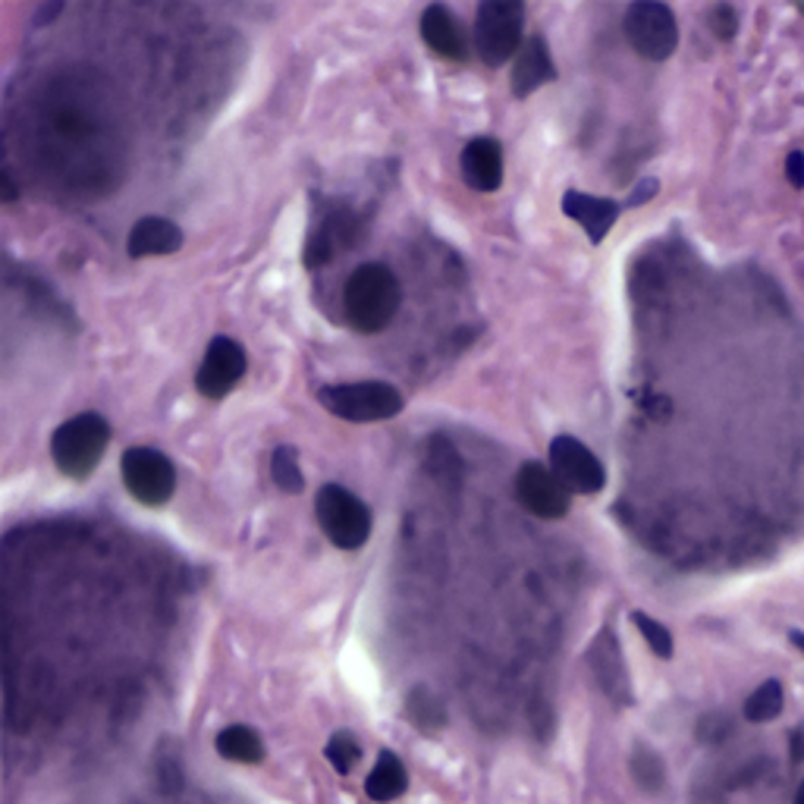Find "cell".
Segmentation results:
<instances>
[{"mask_svg":"<svg viewBox=\"0 0 804 804\" xmlns=\"http://www.w3.org/2000/svg\"><path fill=\"white\" fill-rule=\"evenodd\" d=\"M403 286L387 265H361L343 283V311L358 333H381L396 318Z\"/></svg>","mask_w":804,"mask_h":804,"instance_id":"obj_1","label":"cell"},{"mask_svg":"<svg viewBox=\"0 0 804 804\" xmlns=\"http://www.w3.org/2000/svg\"><path fill=\"white\" fill-rule=\"evenodd\" d=\"M111 444V424L107 418L98 412H82V416L63 421L54 437H51V456L54 465L66 477H89L98 462L104 459V449Z\"/></svg>","mask_w":804,"mask_h":804,"instance_id":"obj_2","label":"cell"},{"mask_svg":"<svg viewBox=\"0 0 804 804\" xmlns=\"http://www.w3.org/2000/svg\"><path fill=\"white\" fill-rule=\"evenodd\" d=\"M525 44V7L519 0H487L475 13V51L481 63L503 66Z\"/></svg>","mask_w":804,"mask_h":804,"instance_id":"obj_3","label":"cell"},{"mask_svg":"<svg viewBox=\"0 0 804 804\" xmlns=\"http://www.w3.org/2000/svg\"><path fill=\"white\" fill-rule=\"evenodd\" d=\"M321 406L330 416L353 421V424H368V421H387L399 416L406 399L403 393L384 384V381H356V384H333L318 393Z\"/></svg>","mask_w":804,"mask_h":804,"instance_id":"obj_4","label":"cell"},{"mask_svg":"<svg viewBox=\"0 0 804 804\" xmlns=\"http://www.w3.org/2000/svg\"><path fill=\"white\" fill-rule=\"evenodd\" d=\"M315 515L324 537L340 550H358L371 537V509L340 484H324L318 490Z\"/></svg>","mask_w":804,"mask_h":804,"instance_id":"obj_5","label":"cell"},{"mask_svg":"<svg viewBox=\"0 0 804 804\" xmlns=\"http://www.w3.org/2000/svg\"><path fill=\"white\" fill-rule=\"evenodd\" d=\"M623 29H626L631 51H635L638 58L654 60V63L673 58V51L679 48V23H676V13H673L666 3H656V0L631 3L626 10Z\"/></svg>","mask_w":804,"mask_h":804,"instance_id":"obj_6","label":"cell"},{"mask_svg":"<svg viewBox=\"0 0 804 804\" xmlns=\"http://www.w3.org/2000/svg\"><path fill=\"white\" fill-rule=\"evenodd\" d=\"M119 475L126 490L145 507H164L177 490V469L161 449L129 447L119 456Z\"/></svg>","mask_w":804,"mask_h":804,"instance_id":"obj_7","label":"cell"},{"mask_svg":"<svg viewBox=\"0 0 804 804\" xmlns=\"http://www.w3.org/2000/svg\"><path fill=\"white\" fill-rule=\"evenodd\" d=\"M550 472L566 487L569 494H597L607 484L603 462L582 441L560 434L550 441Z\"/></svg>","mask_w":804,"mask_h":804,"instance_id":"obj_8","label":"cell"},{"mask_svg":"<svg viewBox=\"0 0 804 804\" xmlns=\"http://www.w3.org/2000/svg\"><path fill=\"white\" fill-rule=\"evenodd\" d=\"M245 368H248V358H245V349L239 346L237 340L214 336L208 343V349H205L202 365H199L195 387H199L202 396H208V399H224L245 378Z\"/></svg>","mask_w":804,"mask_h":804,"instance_id":"obj_9","label":"cell"},{"mask_svg":"<svg viewBox=\"0 0 804 804\" xmlns=\"http://www.w3.org/2000/svg\"><path fill=\"white\" fill-rule=\"evenodd\" d=\"M515 500L525 512H532L544 522L563 519L569 512V490L540 462H525L519 469V475H515Z\"/></svg>","mask_w":804,"mask_h":804,"instance_id":"obj_10","label":"cell"},{"mask_svg":"<svg viewBox=\"0 0 804 804\" xmlns=\"http://www.w3.org/2000/svg\"><path fill=\"white\" fill-rule=\"evenodd\" d=\"M588 663H591V673H595L600 691H603L613 704H620V707L631 704L628 669L626 663H623L620 641H616V635H613L610 628H603V631L595 638V645H591V651H588Z\"/></svg>","mask_w":804,"mask_h":804,"instance_id":"obj_11","label":"cell"},{"mask_svg":"<svg viewBox=\"0 0 804 804\" xmlns=\"http://www.w3.org/2000/svg\"><path fill=\"white\" fill-rule=\"evenodd\" d=\"M421 38L424 44L437 54V58L452 60V63H462L469 60V38L465 29L459 23V16L447 10L444 3H431L424 13H421Z\"/></svg>","mask_w":804,"mask_h":804,"instance_id":"obj_12","label":"cell"},{"mask_svg":"<svg viewBox=\"0 0 804 804\" xmlns=\"http://www.w3.org/2000/svg\"><path fill=\"white\" fill-rule=\"evenodd\" d=\"M553 79H557V63H553L547 41L540 35L525 38L522 51L515 54V63H512V94L528 98Z\"/></svg>","mask_w":804,"mask_h":804,"instance_id":"obj_13","label":"cell"},{"mask_svg":"<svg viewBox=\"0 0 804 804\" xmlns=\"http://www.w3.org/2000/svg\"><path fill=\"white\" fill-rule=\"evenodd\" d=\"M462 177L475 192H497L503 186V149L497 139H472L459 157Z\"/></svg>","mask_w":804,"mask_h":804,"instance_id":"obj_14","label":"cell"},{"mask_svg":"<svg viewBox=\"0 0 804 804\" xmlns=\"http://www.w3.org/2000/svg\"><path fill=\"white\" fill-rule=\"evenodd\" d=\"M563 214L569 220H575L591 242H603L607 233L613 230V224L620 220V205L613 199H597L588 192H566L563 195Z\"/></svg>","mask_w":804,"mask_h":804,"instance_id":"obj_15","label":"cell"},{"mask_svg":"<svg viewBox=\"0 0 804 804\" xmlns=\"http://www.w3.org/2000/svg\"><path fill=\"white\" fill-rule=\"evenodd\" d=\"M182 248V230L167 217H142L126 239L129 258H151V255H174Z\"/></svg>","mask_w":804,"mask_h":804,"instance_id":"obj_16","label":"cell"},{"mask_svg":"<svg viewBox=\"0 0 804 804\" xmlns=\"http://www.w3.org/2000/svg\"><path fill=\"white\" fill-rule=\"evenodd\" d=\"M406 786H409V776H406L403 761H399L393 751H381V757H378L374 770H371L368 779H365V792H368V799L378 804L396 802V799L406 792Z\"/></svg>","mask_w":804,"mask_h":804,"instance_id":"obj_17","label":"cell"},{"mask_svg":"<svg viewBox=\"0 0 804 804\" xmlns=\"http://www.w3.org/2000/svg\"><path fill=\"white\" fill-rule=\"evenodd\" d=\"M214 748L224 761L237 764H261L265 761V742L252 726H227L217 732Z\"/></svg>","mask_w":804,"mask_h":804,"instance_id":"obj_18","label":"cell"},{"mask_svg":"<svg viewBox=\"0 0 804 804\" xmlns=\"http://www.w3.org/2000/svg\"><path fill=\"white\" fill-rule=\"evenodd\" d=\"M406 714L416 723L421 732H441L447 726V711L444 704L434 698V691H427L424 686H418L409 691L406 698Z\"/></svg>","mask_w":804,"mask_h":804,"instance_id":"obj_19","label":"cell"},{"mask_svg":"<svg viewBox=\"0 0 804 804\" xmlns=\"http://www.w3.org/2000/svg\"><path fill=\"white\" fill-rule=\"evenodd\" d=\"M782 686L776 679H767L764 686H757L745 701V719L748 723H770L776 716L782 714Z\"/></svg>","mask_w":804,"mask_h":804,"instance_id":"obj_20","label":"cell"},{"mask_svg":"<svg viewBox=\"0 0 804 804\" xmlns=\"http://www.w3.org/2000/svg\"><path fill=\"white\" fill-rule=\"evenodd\" d=\"M270 477L283 494H298L305 487V477L298 469V456L293 447H277L270 456Z\"/></svg>","mask_w":804,"mask_h":804,"instance_id":"obj_21","label":"cell"},{"mask_svg":"<svg viewBox=\"0 0 804 804\" xmlns=\"http://www.w3.org/2000/svg\"><path fill=\"white\" fill-rule=\"evenodd\" d=\"M628 767H631V776H635V782H638L641 789H648V792H660V789H663L666 770H663V761L656 757V751L635 748Z\"/></svg>","mask_w":804,"mask_h":804,"instance_id":"obj_22","label":"cell"},{"mask_svg":"<svg viewBox=\"0 0 804 804\" xmlns=\"http://www.w3.org/2000/svg\"><path fill=\"white\" fill-rule=\"evenodd\" d=\"M631 623L638 626V631H641L645 641H648V648H651L660 660H669V656H673V635H669V628L663 626V623H656L654 616H648V613H641V610L631 613Z\"/></svg>","mask_w":804,"mask_h":804,"instance_id":"obj_23","label":"cell"},{"mask_svg":"<svg viewBox=\"0 0 804 804\" xmlns=\"http://www.w3.org/2000/svg\"><path fill=\"white\" fill-rule=\"evenodd\" d=\"M328 761L333 764V770L336 774H349L353 767L358 764V757H361V748L353 739V732H346V729H340V732H333V739L328 742Z\"/></svg>","mask_w":804,"mask_h":804,"instance_id":"obj_24","label":"cell"},{"mask_svg":"<svg viewBox=\"0 0 804 804\" xmlns=\"http://www.w3.org/2000/svg\"><path fill=\"white\" fill-rule=\"evenodd\" d=\"M711 29H714L716 38H723V41L736 38V31H739V13H736L732 7L719 3V7H714V13H711Z\"/></svg>","mask_w":804,"mask_h":804,"instance_id":"obj_25","label":"cell"},{"mask_svg":"<svg viewBox=\"0 0 804 804\" xmlns=\"http://www.w3.org/2000/svg\"><path fill=\"white\" fill-rule=\"evenodd\" d=\"M786 179H789L795 189H804V154L802 151H789V157H786Z\"/></svg>","mask_w":804,"mask_h":804,"instance_id":"obj_26","label":"cell"},{"mask_svg":"<svg viewBox=\"0 0 804 804\" xmlns=\"http://www.w3.org/2000/svg\"><path fill=\"white\" fill-rule=\"evenodd\" d=\"M656 189H660V186H656V179H645V182H641V186H638V189H635V192L628 195V205H631V208L645 205L648 199H654Z\"/></svg>","mask_w":804,"mask_h":804,"instance_id":"obj_27","label":"cell"},{"mask_svg":"<svg viewBox=\"0 0 804 804\" xmlns=\"http://www.w3.org/2000/svg\"><path fill=\"white\" fill-rule=\"evenodd\" d=\"M789 757L792 764H804V726H795L789 736Z\"/></svg>","mask_w":804,"mask_h":804,"instance_id":"obj_28","label":"cell"},{"mask_svg":"<svg viewBox=\"0 0 804 804\" xmlns=\"http://www.w3.org/2000/svg\"><path fill=\"white\" fill-rule=\"evenodd\" d=\"M789 641H792L795 648H802L804 654V631H789Z\"/></svg>","mask_w":804,"mask_h":804,"instance_id":"obj_29","label":"cell"},{"mask_svg":"<svg viewBox=\"0 0 804 804\" xmlns=\"http://www.w3.org/2000/svg\"><path fill=\"white\" fill-rule=\"evenodd\" d=\"M795 804H804V779L802 786H799V792H795Z\"/></svg>","mask_w":804,"mask_h":804,"instance_id":"obj_30","label":"cell"}]
</instances>
